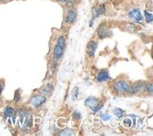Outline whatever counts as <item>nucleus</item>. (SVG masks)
I'll return each instance as SVG.
<instances>
[{
	"instance_id": "25",
	"label": "nucleus",
	"mask_w": 153,
	"mask_h": 136,
	"mask_svg": "<svg viewBox=\"0 0 153 136\" xmlns=\"http://www.w3.org/2000/svg\"><path fill=\"white\" fill-rule=\"evenodd\" d=\"M20 99H21V96L19 94V90H18V91H17V92L15 93V99H14V100H15L16 102H18Z\"/></svg>"
},
{
	"instance_id": "6",
	"label": "nucleus",
	"mask_w": 153,
	"mask_h": 136,
	"mask_svg": "<svg viewBox=\"0 0 153 136\" xmlns=\"http://www.w3.org/2000/svg\"><path fill=\"white\" fill-rule=\"evenodd\" d=\"M105 13V6L104 5H97L92 8V15L93 19H96L97 17L103 15Z\"/></svg>"
},
{
	"instance_id": "3",
	"label": "nucleus",
	"mask_w": 153,
	"mask_h": 136,
	"mask_svg": "<svg viewBox=\"0 0 153 136\" xmlns=\"http://www.w3.org/2000/svg\"><path fill=\"white\" fill-rule=\"evenodd\" d=\"M45 101H46L45 96H44V94H34L33 97H31L29 103H30V105L33 108H39Z\"/></svg>"
},
{
	"instance_id": "20",
	"label": "nucleus",
	"mask_w": 153,
	"mask_h": 136,
	"mask_svg": "<svg viewBox=\"0 0 153 136\" xmlns=\"http://www.w3.org/2000/svg\"><path fill=\"white\" fill-rule=\"evenodd\" d=\"M73 118L75 120H79L81 118V113L79 111H75L73 113Z\"/></svg>"
},
{
	"instance_id": "9",
	"label": "nucleus",
	"mask_w": 153,
	"mask_h": 136,
	"mask_svg": "<svg viewBox=\"0 0 153 136\" xmlns=\"http://www.w3.org/2000/svg\"><path fill=\"white\" fill-rule=\"evenodd\" d=\"M96 78H97V80L98 82L107 81V80L110 79V75H109L108 70H106V69L100 70V71H99V72L97 74Z\"/></svg>"
},
{
	"instance_id": "23",
	"label": "nucleus",
	"mask_w": 153,
	"mask_h": 136,
	"mask_svg": "<svg viewBox=\"0 0 153 136\" xmlns=\"http://www.w3.org/2000/svg\"><path fill=\"white\" fill-rule=\"evenodd\" d=\"M102 107H103V105H102V104H99V103H98V104H97V105L96 106V107H95V108H93V109H92V111H93V113H94V114H96V113H97V111H98L99 110H100V109H101Z\"/></svg>"
},
{
	"instance_id": "10",
	"label": "nucleus",
	"mask_w": 153,
	"mask_h": 136,
	"mask_svg": "<svg viewBox=\"0 0 153 136\" xmlns=\"http://www.w3.org/2000/svg\"><path fill=\"white\" fill-rule=\"evenodd\" d=\"M97 34L100 39H103V38L110 36L109 29L107 28V27H106L105 25H100L98 27L97 30Z\"/></svg>"
},
{
	"instance_id": "17",
	"label": "nucleus",
	"mask_w": 153,
	"mask_h": 136,
	"mask_svg": "<svg viewBox=\"0 0 153 136\" xmlns=\"http://www.w3.org/2000/svg\"><path fill=\"white\" fill-rule=\"evenodd\" d=\"M57 44L59 45H61V46H62V47H64V48H65V45H66L65 38H64L63 36H60V37L57 39Z\"/></svg>"
},
{
	"instance_id": "13",
	"label": "nucleus",
	"mask_w": 153,
	"mask_h": 136,
	"mask_svg": "<svg viewBox=\"0 0 153 136\" xmlns=\"http://www.w3.org/2000/svg\"><path fill=\"white\" fill-rule=\"evenodd\" d=\"M14 109L11 107V106H6L3 110V116L5 118H9V117H11L13 114H14Z\"/></svg>"
},
{
	"instance_id": "14",
	"label": "nucleus",
	"mask_w": 153,
	"mask_h": 136,
	"mask_svg": "<svg viewBox=\"0 0 153 136\" xmlns=\"http://www.w3.org/2000/svg\"><path fill=\"white\" fill-rule=\"evenodd\" d=\"M53 90V86L52 84L50 83H48L46 85H45L42 89H41V94H44V96H45V94H50L51 92Z\"/></svg>"
},
{
	"instance_id": "26",
	"label": "nucleus",
	"mask_w": 153,
	"mask_h": 136,
	"mask_svg": "<svg viewBox=\"0 0 153 136\" xmlns=\"http://www.w3.org/2000/svg\"><path fill=\"white\" fill-rule=\"evenodd\" d=\"M3 89H4V85H3V83H1V82H0V94H2Z\"/></svg>"
},
{
	"instance_id": "21",
	"label": "nucleus",
	"mask_w": 153,
	"mask_h": 136,
	"mask_svg": "<svg viewBox=\"0 0 153 136\" xmlns=\"http://www.w3.org/2000/svg\"><path fill=\"white\" fill-rule=\"evenodd\" d=\"M123 124H124V126H125V127L129 128V127H131L132 121L128 117V118H125V119H124V121H123Z\"/></svg>"
},
{
	"instance_id": "4",
	"label": "nucleus",
	"mask_w": 153,
	"mask_h": 136,
	"mask_svg": "<svg viewBox=\"0 0 153 136\" xmlns=\"http://www.w3.org/2000/svg\"><path fill=\"white\" fill-rule=\"evenodd\" d=\"M128 16L129 19H131L135 22H142L143 21V16L141 14V10L138 8H135L131 10L128 13Z\"/></svg>"
},
{
	"instance_id": "11",
	"label": "nucleus",
	"mask_w": 153,
	"mask_h": 136,
	"mask_svg": "<svg viewBox=\"0 0 153 136\" xmlns=\"http://www.w3.org/2000/svg\"><path fill=\"white\" fill-rule=\"evenodd\" d=\"M76 18V10H73V9H69L67 10V13H66V16H65V22L68 23V24H73L75 22Z\"/></svg>"
},
{
	"instance_id": "12",
	"label": "nucleus",
	"mask_w": 153,
	"mask_h": 136,
	"mask_svg": "<svg viewBox=\"0 0 153 136\" xmlns=\"http://www.w3.org/2000/svg\"><path fill=\"white\" fill-rule=\"evenodd\" d=\"M98 103H99L98 99L96 98V97H90L86 98L85 101H84V104H85L86 107H89L91 110L93 108H95Z\"/></svg>"
},
{
	"instance_id": "27",
	"label": "nucleus",
	"mask_w": 153,
	"mask_h": 136,
	"mask_svg": "<svg viewBox=\"0 0 153 136\" xmlns=\"http://www.w3.org/2000/svg\"><path fill=\"white\" fill-rule=\"evenodd\" d=\"M58 2H60V3H67L69 0H57Z\"/></svg>"
},
{
	"instance_id": "22",
	"label": "nucleus",
	"mask_w": 153,
	"mask_h": 136,
	"mask_svg": "<svg viewBox=\"0 0 153 136\" xmlns=\"http://www.w3.org/2000/svg\"><path fill=\"white\" fill-rule=\"evenodd\" d=\"M78 94H79V88L78 87H75L73 91H72V97L73 99H76L78 97Z\"/></svg>"
},
{
	"instance_id": "24",
	"label": "nucleus",
	"mask_w": 153,
	"mask_h": 136,
	"mask_svg": "<svg viewBox=\"0 0 153 136\" xmlns=\"http://www.w3.org/2000/svg\"><path fill=\"white\" fill-rule=\"evenodd\" d=\"M100 117H101V119L103 121H108V120L111 119V115L110 114H102L100 115Z\"/></svg>"
},
{
	"instance_id": "19",
	"label": "nucleus",
	"mask_w": 153,
	"mask_h": 136,
	"mask_svg": "<svg viewBox=\"0 0 153 136\" xmlns=\"http://www.w3.org/2000/svg\"><path fill=\"white\" fill-rule=\"evenodd\" d=\"M59 134L60 135H73L74 132L71 131V129H63V131H62Z\"/></svg>"
},
{
	"instance_id": "2",
	"label": "nucleus",
	"mask_w": 153,
	"mask_h": 136,
	"mask_svg": "<svg viewBox=\"0 0 153 136\" xmlns=\"http://www.w3.org/2000/svg\"><path fill=\"white\" fill-rule=\"evenodd\" d=\"M18 123L20 129H22L23 132H26L27 129L31 127L32 125V116L29 113L27 115L23 116V117H18Z\"/></svg>"
},
{
	"instance_id": "15",
	"label": "nucleus",
	"mask_w": 153,
	"mask_h": 136,
	"mask_svg": "<svg viewBox=\"0 0 153 136\" xmlns=\"http://www.w3.org/2000/svg\"><path fill=\"white\" fill-rule=\"evenodd\" d=\"M144 14H145V18H146V23L151 24L152 21H153V15H152V13H150V11L145 10V11H144Z\"/></svg>"
},
{
	"instance_id": "7",
	"label": "nucleus",
	"mask_w": 153,
	"mask_h": 136,
	"mask_svg": "<svg viewBox=\"0 0 153 136\" xmlns=\"http://www.w3.org/2000/svg\"><path fill=\"white\" fill-rule=\"evenodd\" d=\"M97 48V43L96 42V41H90L89 43H88L87 45V53L88 55H89L91 58H94L96 55V50Z\"/></svg>"
},
{
	"instance_id": "1",
	"label": "nucleus",
	"mask_w": 153,
	"mask_h": 136,
	"mask_svg": "<svg viewBox=\"0 0 153 136\" xmlns=\"http://www.w3.org/2000/svg\"><path fill=\"white\" fill-rule=\"evenodd\" d=\"M111 89L113 91L118 94H129V89H131V84L123 79L116 80L113 85H111Z\"/></svg>"
},
{
	"instance_id": "5",
	"label": "nucleus",
	"mask_w": 153,
	"mask_h": 136,
	"mask_svg": "<svg viewBox=\"0 0 153 136\" xmlns=\"http://www.w3.org/2000/svg\"><path fill=\"white\" fill-rule=\"evenodd\" d=\"M63 52H64V47L57 44L54 47V50H53V62H54V64H56L58 61L61 60L63 55Z\"/></svg>"
},
{
	"instance_id": "18",
	"label": "nucleus",
	"mask_w": 153,
	"mask_h": 136,
	"mask_svg": "<svg viewBox=\"0 0 153 136\" xmlns=\"http://www.w3.org/2000/svg\"><path fill=\"white\" fill-rule=\"evenodd\" d=\"M144 89H146V91L148 92L149 94H152V92H153V84L151 83V82H148V83L145 85Z\"/></svg>"
},
{
	"instance_id": "16",
	"label": "nucleus",
	"mask_w": 153,
	"mask_h": 136,
	"mask_svg": "<svg viewBox=\"0 0 153 136\" xmlns=\"http://www.w3.org/2000/svg\"><path fill=\"white\" fill-rule=\"evenodd\" d=\"M113 113H114V114L117 118H121L123 115L125 114V111H123V110H121L120 108H115V109H114Z\"/></svg>"
},
{
	"instance_id": "28",
	"label": "nucleus",
	"mask_w": 153,
	"mask_h": 136,
	"mask_svg": "<svg viewBox=\"0 0 153 136\" xmlns=\"http://www.w3.org/2000/svg\"><path fill=\"white\" fill-rule=\"evenodd\" d=\"M10 0H0V3H6V2H9Z\"/></svg>"
},
{
	"instance_id": "8",
	"label": "nucleus",
	"mask_w": 153,
	"mask_h": 136,
	"mask_svg": "<svg viewBox=\"0 0 153 136\" xmlns=\"http://www.w3.org/2000/svg\"><path fill=\"white\" fill-rule=\"evenodd\" d=\"M145 88V84L143 81H138V82H135V83L132 85V87H131L129 89V94H136L140 92H142Z\"/></svg>"
}]
</instances>
